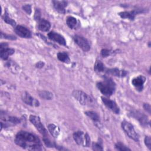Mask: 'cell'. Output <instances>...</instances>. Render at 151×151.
<instances>
[{
	"mask_svg": "<svg viewBox=\"0 0 151 151\" xmlns=\"http://www.w3.org/2000/svg\"><path fill=\"white\" fill-rule=\"evenodd\" d=\"M15 143L21 147L29 150H41L42 145L40 139L28 132L20 131L15 135Z\"/></svg>",
	"mask_w": 151,
	"mask_h": 151,
	"instance_id": "obj_1",
	"label": "cell"
},
{
	"mask_svg": "<svg viewBox=\"0 0 151 151\" xmlns=\"http://www.w3.org/2000/svg\"><path fill=\"white\" fill-rule=\"evenodd\" d=\"M97 87L104 96H110L115 91L116 84L111 78H107L102 81L97 83Z\"/></svg>",
	"mask_w": 151,
	"mask_h": 151,
	"instance_id": "obj_2",
	"label": "cell"
},
{
	"mask_svg": "<svg viewBox=\"0 0 151 151\" xmlns=\"http://www.w3.org/2000/svg\"><path fill=\"white\" fill-rule=\"evenodd\" d=\"M73 139L78 145L83 147H88L90 145V138L87 133H84L82 131L75 132L73 134Z\"/></svg>",
	"mask_w": 151,
	"mask_h": 151,
	"instance_id": "obj_3",
	"label": "cell"
},
{
	"mask_svg": "<svg viewBox=\"0 0 151 151\" xmlns=\"http://www.w3.org/2000/svg\"><path fill=\"white\" fill-rule=\"evenodd\" d=\"M72 96L82 105H89L93 103L92 98L81 90H74Z\"/></svg>",
	"mask_w": 151,
	"mask_h": 151,
	"instance_id": "obj_4",
	"label": "cell"
},
{
	"mask_svg": "<svg viewBox=\"0 0 151 151\" xmlns=\"http://www.w3.org/2000/svg\"><path fill=\"white\" fill-rule=\"evenodd\" d=\"M121 126L123 130L130 139L136 142L139 141V136L130 123L127 121H123L122 122Z\"/></svg>",
	"mask_w": 151,
	"mask_h": 151,
	"instance_id": "obj_5",
	"label": "cell"
},
{
	"mask_svg": "<svg viewBox=\"0 0 151 151\" xmlns=\"http://www.w3.org/2000/svg\"><path fill=\"white\" fill-rule=\"evenodd\" d=\"M29 121L31 122V123L34 125V126L36 127L37 130L41 134H42L44 136L48 135L47 130L45 129L43 124L41 123L40 118L39 117L34 115H31L29 116Z\"/></svg>",
	"mask_w": 151,
	"mask_h": 151,
	"instance_id": "obj_6",
	"label": "cell"
},
{
	"mask_svg": "<svg viewBox=\"0 0 151 151\" xmlns=\"http://www.w3.org/2000/svg\"><path fill=\"white\" fill-rule=\"evenodd\" d=\"M74 42L84 51H88L90 49V45L86 38L82 36L76 35L73 37Z\"/></svg>",
	"mask_w": 151,
	"mask_h": 151,
	"instance_id": "obj_7",
	"label": "cell"
},
{
	"mask_svg": "<svg viewBox=\"0 0 151 151\" xmlns=\"http://www.w3.org/2000/svg\"><path fill=\"white\" fill-rule=\"evenodd\" d=\"M22 101L32 107H38L40 105L39 101L32 97L28 92H24L21 96Z\"/></svg>",
	"mask_w": 151,
	"mask_h": 151,
	"instance_id": "obj_8",
	"label": "cell"
},
{
	"mask_svg": "<svg viewBox=\"0 0 151 151\" xmlns=\"http://www.w3.org/2000/svg\"><path fill=\"white\" fill-rule=\"evenodd\" d=\"M14 32L18 36L25 38H29L31 37V31L26 27L22 25H17L14 28Z\"/></svg>",
	"mask_w": 151,
	"mask_h": 151,
	"instance_id": "obj_9",
	"label": "cell"
},
{
	"mask_svg": "<svg viewBox=\"0 0 151 151\" xmlns=\"http://www.w3.org/2000/svg\"><path fill=\"white\" fill-rule=\"evenodd\" d=\"M144 12V9H134L131 11H123L119 13V15L122 18H127L131 21L134 20L135 17L136 15L142 13Z\"/></svg>",
	"mask_w": 151,
	"mask_h": 151,
	"instance_id": "obj_10",
	"label": "cell"
},
{
	"mask_svg": "<svg viewBox=\"0 0 151 151\" xmlns=\"http://www.w3.org/2000/svg\"><path fill=\"white\" fill-rule=\"evenodd\" d=\"M101 100L104 104L110 110H111L113 112H114L116 114H119L120 113V109L117 106V104L115 103V101L111 100L106 97H101Z\"/></svg>",
	"mask_w": 151,
	"mask_h": 151,
	"instance_id": "obj_11",
	"label": "cell"
},
{
	"mask_svg": "<svg viewBox=\"0 0 151 151\" xmlns=\"http://www.w3.org/2000/svg\"><path fill=\"white\" fill-rule=\"evenodd\" d=\"M48 37L49 38V39L57 42L58 44L61 45H64V46H66V41L64 39V37L62 36L61 35L59 34L57 32H54V31H51L48 34Z\"/></svg>",
	"mask_w": 151,
	"mask_h": 151,
	"instance_id": "obj_12",
	"label": "cell"
},
{
	"mask_svg": "<svg viewBox=\"0 0 151 151\" xmlns=\"http://www.w3.org/2000/svg\"><path fill=\"white\" fill-rule=\"evenodd\" d=\"M146 77L142 75H139L137 77L133 78L132 83L133 86L139 91H142L143 88V84L145 83Z\"/></svg>",
	"mask_w": 151,
	"mask_h": 151,
	"instance_id": "obj_13",
	"label": "cell"
},
{
	"mask_svg": "<svg viewBox=\"0 0 151 151\" xmlns=\"http://www.w3.org/2000/svg\"><path fill=\"white\" fill-rule=\"evenodd\" d=\"M107 74L111 75L118 77H124L127 74V72L124 70H120L116 68L106 69L104 71Z\"/></svg>",
	"mask_w": 151,
	"mask_h": 151,
	"instance_id": "obj_14",
	"label": "cell"
},
{
	"mask_svg": "<svg viewBox=\"0 0 151 151\" xmlns=\"http://www.w3.org/2000/svg\"><path fill=\"white\" fill-rule=\"evenodd\" d=\"M53 6L55 9L60 14H65V8L67 5V2L65 1H53Z\"/></svg>",
	"mask_w": 151,
	"mask_h": 151,
	"instance_id": "obj_15",
	"label": "cell"
},
{
	"mask_svg": "<svg viewBox=\"0 0 151 151\" xmlns=\"http://www.w3.org/2000/svg\"><path fill=\"white\" fill-rule=\"evenodd\" d=\"M1 118L2 120H4L5 123H6V127L9 125V123L11 125H15L20 123V120L16 117L13 116H2L1 114Z\"/></svg>",
	"mask_w": 151,
	"mask_h": 151,
	"instance_id": "obj_16",
	"label": "cell"
},
{
	"mask_svg": "<svg viewBox=\"0 0 151 151\" xmlns=\"http://www.w3.org/2000/svg\"><path fill=\"white\" fill-rule=\"evenodd\" d=\"M50 28H51V24L47 20L41 18L38 21V28L40 31L42 32H47L50 29Z\"/></svg>",
	"mask_w": 151,
	"mask_h": 151,
	"instance_id": "obj_17",
	"label": "cell"
},
{
	"mask_svg": "<svg viewBox=\"0 0 151 151\" xmlns=\"http://www.w3.org/2000/svg\"><path fill=\"white\" fill-rule=\"evenodd\" d=\"M132 114H133V116L136 117V119H137L139 121V122L141 123V124H142L143 126L147 125V117L145 115H144L143 114H142L141 113H139L138 111L133 112V113H132Z\"/></svg>",
	"mask_w": 151,
	"mask_h": 151,
	"instance_id": "obj_18",
	"label": "cell"
},
{
	"mask_svg": "<svg viewBox=\"0 0 151 151\" xmlns=\"http://www.w3.org/2000/svg\"><path fill=\"white\" fill-rule=\"evenodd\" d=\"M15 52V50L12 48H6L1 50V58L4 60H6L9 55H12Z\"/></svg>",
	"mask_w": 151,
	"mask_h": 151,
	"instance_id": "obj_19",
	"label": "cell"
},
{
	"mask_svg": "<svg viewBox=\"0 0 151 151\" xmlns=\"http://www.w3.org/2000/svg\"><path fill=\"white\" fill-rule=\"evenodd\" d=\"M48 129L51 133V134L55 138L58 137V136L60 134V129L58 128V126L54 124H50L48 126Z\"/></svg>",
	"mask_w": 151,
	"mask_h": 151,
	"instance_id": "obj_20",
	"label": "cell"
},
{
	"mask_svg": "<svg viewBox=\"0 0 151 151\" xmlns=\"http://www.w3.org/2000/svg\"><path fill=\"white\" fill-rule=\"evenodd\" d=\"M6 66L11 70V71L12 73H14V74L17 73L19 70V65L15 62L12 60H9L7 61V63H6Z\"/></svg>",
	"mask_w": 151,
	"mask_h": 151,
	"instance_id": "obj_21",
	"label": "cell"
},
{
	"mask_svg": "<svg viewBox=\"0 0 151 151\" xmlns=\"http://www.w3.org/2000/svg\"><path fill=\"white\" fill-rule=\"evenodd\" d=\"M88 117H90L95 123L100 124V117L99 114L94 111H88L84 113Z\"/></svg>",
	"mask_w": 151,
	"mask_h": 151,
	"instance_id": "obj_22",
	"label": "cell"
},
{
	"mask_svg": "<svg viewBox=\"0 0 151 151\" xmlns=\"http://www.w3.org/2000/svg\"><path fill=\"white\" fill-rule=\"evenodd\" d=\"M57 58L58 59L64 63L68 64L70 62V59L69 58L68 55L65 52H59L57 53Z\"/></svg>",
	"mask_w": 151,
	"mask_h": 151,
	"instance_id": "obj_23",
	"label": "cell"
},
{
	"mask_svg": "<svg viewBox=\"0 0 151 151\" xmlns=\"http://www.w3.org/2000/svg\"><path fill=\"white\" fill-rule=\"evenodd\" d=\"M106 67L104 64L100 60H97L94 65V70L97 73L104 72L106 70Z\"/></svg>",
	"mask_w": 151,
	"mask_h": 151,
	"instance_id": "obj_24",
	"label": "cell"
},
{
	"mask_svg": "<svg viewBox=\"0 0 151 151\" xmlns=\"http://www.w3.org/2000/svg\"><path fill=\"white\" fill-rule=\"evenodd\" d=\"M66 24L70 28L73 29L77 25V19L73 17L69 16L66 19Z\"/></svg>",
	"mask_w": 151,
	"mask_h": 151,
	"instance_id": "obj_25",
	"label": "cell"
},
{
	"mask_svg": "<svg viewBox=\"0 0 151 151\" xmlns=\"http://www.w3.org/2000/svg\"><path fill=\"white\" fill-rule=\"evenodd\" d=\"M38 94L41 98L45 100H51L53 98L52 93L48 91H40L38 92Z\"/></svg>",
	"mask_w": 151,
	"mask_h": 151,
	"instance_id": "obj_26",
	"label": "cell"
},
{
	"mask_svg": "<svg viewBox=\"0 0 151 151\" xmlns=\"http://www.w3.org/2000/svg\"><path fill=\"white\" fill-rule=\"evenodd\" d=\"M2 18H3L4 21L6 23H7L8 24H9V25H12V26H15V25H16V22H15L14 19H12L9 16V14H8V13L7 12V11H6V10L5 11V14H4V16L2 17Z\"/></svg>",
	"mask_w": 151,
	"mask_h": 151,
	"instance_id": "obj_27",
	"label": "cell"
},
{
	"mask_svg": "<svg viewBox=\"0 0 151 151\" xmlns=\"http://www.w3.org/2000/svg\"><path fill=\"white\" fill-rule=\"evenodd\" d=\"M115 148L120 151H124V150H131L130 149H129L128 147L125 146L123 143L122 142H117L115 145Z\"/></svg>",
	"mask_w": 151,
	"mask_h": 151,
	"instance_id": "obj_28",
	"label": "cell"
},
{
	"mask_svg": "<svg viewBox=\"0 0 151 151\" xmlns=\"http://www.w3.org/2000/svg\"><path fill=\"white\" fill-rule=\"evenodd\" d=\"M43 141H44V144L45 145V146H46L47 147H54V146H55V145L54 143H53L50 140V139L48 137V135L43 137Z\"/></svg>",
	"mask_w": 151,
	"mask_h": 151,
	"instance_id": "obj_29",
	"label": "cell"
},
{
	"mask_svg": "<svg viewBox=\"0 0 151 151\" xmlns=\"http://www.w3.org/2000/svg\"><path fill=\"white\" fill-rule=\"evenodd\" d=\"M1 38L9 40H17V37L15 36H14L13 35L6 34H5L2 32H1Z\"/></svg>",
	"mask_w": 151,
	"mask_h": 151,
	"instance_id": "obj_30",
	"label": "cell"
},
{
	"mask_svg": "<svg viewBox=\"0 0 151 151\" xmlns=\"http://www.w3.org/2000/svg\"><path fill=\"white\" fill-rule=\"evenodd\" d=\"M145 143L146 146L147 147V148L150 150L151 149V140H150V137L149 136H146L145 137Z\"/></svg>",
	"mask_w": 151,
	"mask_h": 151,
	"instance_id": "obj_31",
	"label": "cell"
},
{
	"mask_svg": "<svg viewBox=\"0 0 151 151\" xmlns=\"http://www.w3.org/2000/svg\"><path fill=\"white\" fill-rule=\"evenodd\" d=\"M92 148L94 150H102L103 147L99 143L93 142L92 143Z\"/></svg>",
	"mask_w": 151,
	"mask_h": 151,
	"instance_id": "obj_32",
	"label": "cell"
},
{
	"mask_svg": "<svg viewBox=\"0 0 151 151\" xmlns=\"http://www.w3.org/2000/svg\"><path fill=\"white\" fill-rule=\"evenodd\" d=\"M101 55L103 57H107L111 54V51L108 49H102L101 51Z\"/></svg>",
	"mask_w": 151,
	"mask_h": 151,
	"instance_id": "obj_33",
	"label": "cell"
},
{
	"mask_svg": "<svg viewBox=\"0 0 151 151\" xmlns=\"http://www.w3.org/2000/svg\"><path fill=\"white\" fill-rule=\"evenodd\" d=\"M22 9L23 10H24L28 15H30L32 12V10H31V5L29 4H25L24 5L22 6Z\"/></svg>",
	"mask_w": 151,
	"mask_h": 151,
	"instance_id": "obj_34",
	"label": "cell"
},
{
	"mask_svg": "<svg viewBox=\"0 0 151 151\" xmlns=\"http://www.w3.org/2000/svg\"><path fill=\"white\" fill-rule=\"evenodd\" d=\"M34 19L37 21H38L41 19V12L38 9H37L35 10L34 14Z\"/></svg>",
	"mask_w": 151,
	"mask_h": 151,
	"instance_id": "obj_35",
	"label": "cell"
},
{
	"mask_svg": "<svg viewBox=\"0 0 151 151\" xmlns=\"http://www.w3.org/2000/svg\"><path fill=\"white\" fill-rule=\"evenodd\" d=\"M143 108L146 111H147L149 113H150V104L148 103H144L143 104Z\"/></svg>",
	"mask_w": 151,
	"mask_h": 151,
	"instance_id": "obj_36",
	"label": "cell"
},
{
	"mask_svg": "<svg viewBox=\"0 0 151 151\" xmlns=\"http://www.w3.org/2000/svg\"><path fill=\"white\" fill-rule=\"evenodd\" d=\"M44 63L42 62V61H38V62L36 64H35L36 67L38 68H42V67H44Z\"/></svg>",
	"mask_w": 151,
	"mask_h": 151,
	"instance_id": "obj_37",
	"label": "cell"
},
{
	"mask_svg": "<svg viewBox=\"0 0 151 151\" xmlns=\"http://www.w3.org/2000/svg\"><path fill=\"white\" fill-rule=\"evenodd\" d=\"M8 44L6 42H2L0 45V50H3L4 48H8Z\"/></svg>",
	"mask_w": 151,
	"mask_h": 151,
	"instance_id": "obj_38",
	"label": "cell"
}]
</instances>
